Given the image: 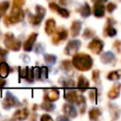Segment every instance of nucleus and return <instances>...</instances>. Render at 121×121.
Segmentation results:
<instances>
[{
  "instance_id": "nucleus-1",
  "label": "nucleus",
  "mask_w": 121,
  "mask_h": 121,
  "mask_svg": "<svg viewBox=\"0 0 121 121\" xmlns=\"http://www.w3.org/2000/svg\"><path fill=\"white\" fill-rule=\"evenodd\" d=\"M72 63L78 70L88 71L93 65V60L89 55L80 53V54H76L73 57Z\"/></svg>"
},
{
  "instance_id": "nucleus-2",
  "label": "nucleus",
  "mask_w": 121,
  "mask_h": 121,
  "mask_svg": "<svg viewBox=\"0 0 121 121\" xmlns=\"http://www.w3.org/2000/svg\"><path fill=\"white\" fill-rule=\"evenodd\" d=\"M24 18V11L21 9V8H12L11 12L9 15L5 16L4 23L6 26L15 24L19 21H22Z\"/></svg>"
},
{
  "instance_id": "nucleus-3",
  "label": "nucleus",
  "mask_w": 121,
  "mask_h": 121,
  "mask_svg": "<svg viewBox=\"0 0 121 121\" xmlns=\"http://www.w3.org/2000/svg\"><path fill=\"white\" fill-rule=\"evenodd\" d=\"M5 45L10 49V50H13V51H18L21 47V43L16 40L14 38V36L11 34V33H7L5 35Z\"/></svg>"
},
{
  "instance_id": "nucleus-4",
  "label": "nucleus",
  "mask_w": 121,
  "mask_h": 121,
  "mask_svg": "<svg viewBox=\"0 0 121 121\" xmlns=\"http://www.w3.org/2000/svg\"><path fill=\"white\" fill-rule=\"evenodd\" d=\"M44 14H45V9L42 6H37L36 7V14L35 15L30 14L29 17H28L29 23H31L33 26L40 25V23L42 22Z\"/></svg>"
},
{
  "instance_id": "nucleus-5",
  "label": "nucleus",
  "mask_w": 121,
  "mask_h": 121,
  "mask_svg": "<svg viewBox=\"0 0 121 121\" xmlns=\"http://www.w3.org/2000/svg\"><path fill=\"white\" fill-rule=\"evenodd\" d=\"M52 34H53V36H52V43H55V44L59 43L60 42H61L63 40H65L67 38V36H68L67 31L65 29H63V28H59L56 31H54Z\"/></svg>"
},
{
  "instance_id": "nucleus-6",
  "label": "nucleus",
  "mask_w": 121,
  "mask_h": 121,
  "mask_svg": "<svg viewBox=\"0 0 121 121\" xmlns=\"http://www.w3.org/2000/svg\"><path fill=\"white\" fill-rule=\"evenodd\" d=\"M18 106H20L19 101L10 93H8L6 98L3 101V107H4V109H9L11 107H18Z\"/></svg>"
},
{
  "instance_id": "nucleus-7",
  "label": "nucleus",
  "mask_w": 121,
  "mask_h": 121,
  "mask_svg": "<svg viewBox=\"0 0 121 121\" xmlns=\"http://www.w3.org/2000/svg\"><path fill=\"white\" fill-rule=\"evenodd\" d=\"M79 45H80V42L78 41V40H72L70 41L65 49H64V53L66 55H73V54H76L78 49L79 48Z\"/></svg>"
},
{
  "instance_id": "nucleus-8",
  "label": "nucleus",
  "mask_w": 121,
  "mask_h": 121,
  "mask_svg": "<svg viewBox=\"0 0 121 121\" xmlns=\"http://www.w3.org/2000/svg\"><path fill=\"white\" fill-rule=\"evenodd\" d=\"M102 48H103V43L98 38H94L92 42L89 43V49L95 54H99Z\"/></svg>"
},
{
  "instance_id": "nucleus-9",
  "label": "nucleus",
  "mask_w": 121,
  "mask_h": 121,
  "mask_svg": "<svg viewBox=\"0 0 121 121\" xmlns=\"http://www.w3.org/2000/svg\"><path fill=\"white\" fill-rule=\"evenodd\" d=\"M60 93L57 89H47L44 91V100L45 101H55L59 98Z\"/></svg>"
},
{
  "instance_id": "nucleus-10",
  "label": "nucleus",
  "mask_w": 121,
  "mask_h": 121,
  "mask_svg": "<svg viewBox=\"0 0 121 121\" xmlns=\"http://www.w3.org/2000/svg\"><path fill=\"white\" fill-rule=\"evenodd\" d=\"M36 38H37V33H31L29 35L28 39L23 44V47H24L25 51H30L32 49V46H33V44L36 41Z\"/></svg>"
},
{
  "instance_id": "nucleus-11",
  "label": "nucleus",
  "mask_w": 121,
  "mask_h": 121,
  "mask_svg": "<svg viewBox=\"0 0 121 121\" xmlns=\"http://www.w3.org/2000/svg\"><path fill=\"white\" fill-rule=\"evenodd\" d=\"M49 8H50V9H52V10H55V11H57L59 14H60L62 17H64V18H67V17H69V14H70V12L67 10V9H63V8H60V7H59L56 3H50L49 4Z\"/></svg>"
},
{
  "instance_id": "nucleus-12",
  "label": "nucleus",
  "mask_w": 121,
  "mask_h": 121,
  "mask_svg": "<svg viewBox=\"0 0 121 121\" xmlns=\"http://www.w3.org/2000/svg\"><path fill=\"white\" fill-rule=\"evenodd\" d=\"M88 87H89L88 79L85 77H83V76H79L78 79V89L80 92H85Z\"/></svg>"
},
{
  "instance_id": "nucleus-13",
  "label": "nucleus",
  "mask_w": 121,
  "mask_h": 121,
  "mask_svg": "<svg viewBox=\"0 0 121 121\" xmlns=\"http://www.w3.org/2000/svg\"><path fill=\"white\" fill-rule=\"evenodd\" d=\"M62 111H63L64 114L68 115L69 117H75L77 115V110L71 104H64L63 108H62Z\"/></svg>"
},
{
  "instance_id": "nucleus-14",
  "label": "nucleus",
  "mask_w": 121,
  "mask_h": 121,
  "mask_svg": "<svg viewBox=\"0 0 121 121\" xmlns=\"http://www.w3.org/2000/svg\"><path fill=\"white\" fill-rule=\"evenodd\" d=\"M104 13H105V7L103 6V4L95 2L94 6V14L96 17H102Z\"/></svg>"
},
{
  "instance_id": "nucleus-15",
  "label": "nucleus",
  "mask_w": 121,
  "mask_h": 121,
  "mask_svg": "<svg viewBox=\"0 0 121 121\" xmlns=\"http://www.w3.org/2000/svg\"><path fill=\"white\" fill-rule=\"evenodd\" d=\"M80 28H81V24L79 21H74L72 26H71V36L73 38L77 37L78 34H79V31H80Z\"/></svg>"
},
{
  "instance_id": "nucleus-16",
  "label": "nucleus",
  "mask_w": 121,
  "mask_h": 121,
  "mask_svg": "<svg viewBox=\"0 0 121 121\" xmlns=\"http://www.w3.org/2000/svg\"><path fill=\"white\" fill-rule=\"evenodd\" d=\"M55 27H56V24H55V20L54 19H48L45 23V32L48 34V35H51L54 31H55Z\"/></svg>"
},
{
  "instance_id": "nucleus-17",
  "label": "nucleus",
  "mask_w": 121,
  "mask_h": 121,
  "mask_svg": "<svg viewBox=\"0 0 121 121\" xmlns=\"http://www.w3.org/2000/svg\"><path fill=\"white\" fill-rule=\"evenodd\" d=\"M29 114V112L27 109H21V110H18L17 112H15L13 113V116L12 118L14 119H26Z\"/></svg>"
},
{
  "instance_id": "nucleus-18",
  "label": "nucleus",
  "mask_w": 121,
  "mask_h": 121,
  "mask_svg": "<svg viewBox=\"0 0 121 121\" xmlns=\"http://www.w3.org/2000/svg\"><path fill=\"white\" fill-rule=\"evenodd\" d=\"M119 90H120V84L117 83V84H115V85L109 91V93H108L109 98H111V99L116 98V97L119 95Z\"/></svg>"
},
{
  "instance_id": "nucleus-19",
  "label": "nucleus",
  "mask_w": 121,
  "mask_h": 121,
  "mask_svg": "<svg viewBox=\"0 0 121 121\" xmlns=\"http://www.w3.org/2000/svg\"><path fill=\"white\" fill-rule=\"evenodd\" d=\"M9 73V66L5 61H2L0 63V77L2 78H5L8 77Z\"/></svg>"
},
{
  "instance_id": "nucleus-20",
  "label": "nucleus",
  "mask_w": 121,
  "mask_h": 121,
  "mask_svg": "<svg viewBox=\"0 0 121 121\" xmlns=\"http://www.w3.org/2000/svg\"><path fill=\"white\" fill-rule=\"evenodd\" d=\"M64 96H65V99L68 100L69 102L76 103V100H77V97H78V94H77L76 91H68V92L65 93Z\"/></svg>"
},
{
  "instance_id": "nucleus-21",
  "label": "nucleus",
  "mask_w": 121,
  "mask_h": 121,
  "mask_svg": "<svg viewBox=\"0 0 121 121\" xmlns=\"http://www.w3.org/2000/svg\"><path fill=\"white\" fill-rule=\"evenodd\" d=\"M101 60L105 63H110L112 62V60H114V56L112 53L111 52H106V53H103L101 55Z\"/></svg>"
},
{
  "instance_id": "nucleus-22",
  "label": "nucleus",
  "mask_w": 121,
  "mask_h": 121,
  "mask_svg": "<svg viewBox=\"0 0 121 121\" xmlns=\"http://www.w3.org/2000/svg\"><path fill=\"white\" fill-rule=\"evenodd\" d=\"M99 115H100V111L98 109H96V108H93L89 112V117L92 120H96Z\"/></svg>"
},
{
  "instance_id": "nucleus-23",
  "label": "nucleus",
  "mask_w": 121,
  "mask_h": 121,
  "mask_svg": "<svg viewBox=\"0 0 121 121\" xmlns=\"http://www.w3.org/2000/svg\"><path fill=\"white\" fill-rule=\"evenodd\" d=\"M80 13H81L82 17H88L91 14V8L87 3H85L84 7H82V9L80 10Z\"/></svg>"
},
{
  "instance_id": "nucleus-24",
  "label": "nucleus",
  "mask_w": 121,
  "mask_h": 121,
  "mask_svg": "<svg viewBox=\"0 0 121 121\" xmlns=\"http://www.w3.org/2000/svg\"><path fill=\"white\" fill-rule=\"evenodd\" d=\"M116 34V30L111 26V25H108L107 27L105 28V35L107 36H110V37H112Z\"/></svg>"
},
{
  "instance_id": "nucleus-25",
  "label": "nucleus",
  "mask_w": 121,
  "mask_h": 121,
  "mask_svg": "<svg viewBox=\"0 0 121 121\" xmlns=\"http://www.w3.org/2000/svg\"><path fill=\"white\" fill-rule=\"evenodd\" d=\"M108 79L110 80H117L120 78V72L119 71H113V72H111L109 73L108 75Z\"/></svg>"
},
{
  "instance_id": "nucleus-26",
  "label": "nucleus",
  "mask_w": 121,
  "mask_h": 121,
  "mask_svg": "<svg viewBox=\"0 0 121 121\" xmlns=\"http://www.w3.org/2000/svg\"><path fill=\"white\" fill-rule=\"evenodd\" d=\"M9 7V1H4L0 4V17L7 11Z\"/></svg>"
},
{
  "instance_id": "nucleus-27",
  "label": "nucleus",
  "mask_w": 121,
  "mask_h": 121,
  "mask_svg": "<svg viewBox=\"0 0 121 121\" xmlns=\"http://www.w3.org/2000/svg\"><path fill=\"white\" fill-rule=\"evenodd\" d=\"M60 67H61V69H62L63 71H65V72H67V73H69V72L71 71V63H70V61H68V60H63V61L60 63Z\"/></svg>"
},
{
  "instance_id": "nucleus-28",
  "label": "nucleus",
  "mask_w": 121,
  "mask_h": 121,
  "mask_svg": "<svg viewBox=\"0 0 121 121\" xmlns=\"http://www.w3.org/2000/svg\"><path fill=\"white\" fill-rule=\"evenodd\" d=\"M41 108L43 110H45L47 112H50V111H53L54 110V105H52L49 101H45L43 104H41Z\"/></svg>"
},
{
  "instance_id": "nucleus-29",
  "label": "nucleus",
  "mask_w": 121,
  "mask_h": 121,
  "mask_svg": "<svg viewBox=\"0 0 121 121\" xmlns=\"http://www.w3.org/2000/svg\"><path fill=\"white\" fill-rule=\"evenodd\" d=\"M94 35H95L94 31H93L92 29H89V28H86V29L83 31V34H82V36H83L84 39H89V38L93 37Z\"/></svg>"
},
{
  "instance_id": "nucleus-30",
  "label": "nucleus",
  "mask_w": 121,
  "mask_h": 121,
  "mask_svg": "<svg viewBox=\"0 0 121 121\" xmlns=\"http://www.w3.org/2000/svg\"><path fill=\"white\" fill-rule=\"evenodd\" d=\"M40 75H41V78H47L48 76V70L46 67H42L40 68Z\"/></svg>"
},
{
  "instance_id": "nucleus-31",
  "label": "nucleus",
  "mask_w": 121,
  "mask_h": 121,
  "mask_svg": "<svg viewBox=\"0 0 121 121\" xmlns=\"http://www.w3.org/2000/svg\"><path fill=\"white\" fill-rule=\"evenodd\" d=\"M44 60H45L47 62H49V63H54L55 60H56V57L53 56V55H48V54H46V55H44Z\"/></svg>"
},
{
  "instance_id": "nucleus-32",
  "label": "nucleus",
  "mask_w": 121,
  "mask_h": 121,
  "mask_svg": "<svg viewBox=\"0 0 121 121\" xmlns=\"http://www.w3.org/2000/svg\"><path fill=\"white\" fill-rule=\"evenodd\" d=\"M25 4V0H13L12 8H21Z\"/></svg>"
},
{
  "instance_id": "nucleus-33",
  "label": "nucleus",
  "mask_w": 121,
  "mask_h": 121,
  "mask_svg": "<svg viewBox=\"0 0 121 121\" xmlns=\"http://www.w3.org/2000/svg\"><path fill=\"white\" fill-rule=\"evenodd\" d=\"M115 8H116V5L115 4H113V3H109V4H107V6H106V10L107 11H109V12H112L114 9H115Z\"/></svg>"
},
{
  "instance_id": "nucleus-34",
  "label": "nucleus",
  "mask_w": 121,
  "mask_h": 121,
  "mask_svg": "<svg viewBox=\"0 0 121 121\" xmlns=\"http://www.w3.org/2000/svg\"><path fill=\"white\" fill-rule=\"evenodd\" d=\"M27 71H28V69H27L26 67H24V68H20V69H19L20 78H26V75H27Z\"/></svg>"
},
{
  "instance_id": "nucleus-35",
  "label": "nucleus",
  "mask_w": 121,
  "mask_h": 121,
  "mask_svg": "<svg viewBox=\"0 0 121 121\" xmlns=\"http://www.w3.org/2000/svg\"><path fill=\"white\" fill-rule=\"evenodd\" d=\"M98 78H99V71L95 70V71L93 72V79H94L95 81H97V80H98Z\"/></svg>"
},
{
  "instance_id": "nucleus-36",
  "label": "nucleus",
  "mask_w": 121,
  "mask_h": 121,
  "mask_svg": "<svg viewBox=\"0 0 121 121\" xmlns=\"http://www.w3.org/2000/svg\"><path fill=\"white\" fill-rule=\"evenodd\" d=\"M89 96H90L91 99H93V100L96 97V91H95V89L91 90V92H90V94H89Z\"/></svg>"
},
{
  "instance_id": "nucleus-37",
  "label": "nucleus",
  "mask_w": 121,
  "mask_h": 121,
  "mask_svg": "<svg viewBox=\"0 0 121 121\" xmlns=\"http://www.w3.org/2000/svg\"><path fill=\"white\" fill-rule=\"evenodd\" d=\"M41 120H52V118L50 116H48L47 114H43L42 117H41Z\"/></svg>"
},
{
  "instance_id": "nucleus-38",
  "label": "nucleus",
  "mask_w": 121,
  "mask_h": 121,
  "mask_svg": "<svg viewBox=\"0 0 121 121\" xmlns=\"http://www.w3.org/2000/svg\"><path fill=\"white\" fill-rule=\"evenodd\" d=\"M119 44H120V42H119V41H116V42L113 43V46L117 49V52H119V51H120V49H119Z\"/></svg>"
},
{
  "instance_id": "nucleus-39",
  "label": "nucleus",
  "mask_w": 121,
  "mask_h": 121,
  "mask_svg": "<svg viewBox=\"0 0 121 121\" xmlns=\"http://www.w3.org/2000/svg\"><path fill=\"white\" fill-rule=\"evenodd\" d=\"M6 54H7V50H5V49H3V48L0 47V57L5 56Z\"/></svg>"
},
{
  "instance_id": "nucleus-40",
  "label": "nucleus",
  "mask_w": 121,
  "mask_h": 121,
  "mask_svg": "<svg viewBox=\"0 0 121 121\" xmlns=\"http://www.w3.org/2000/svg\"><path fill=\"white\" fill-rule=\"evenodd\" d=\"M5 84H6V80L0 78V88H2L3 86H5Z\"/></svg>"
},
{
  "instance_id": "nucleus-41",
  "label": "nucleus",
  "mask_w": 121,
  "mask_h": 121,
  "mask_svg": "<svg viewBox=\"0 0 121 121\" xmlns=\"http://www.w3.org/2000/svg\"><path fill=\"white\" fill-rule=\"evenodd\" d=\"M60 5L65 6V5L67 4V1H66V0H60Z\"/></svg>"
}]
</instances>
